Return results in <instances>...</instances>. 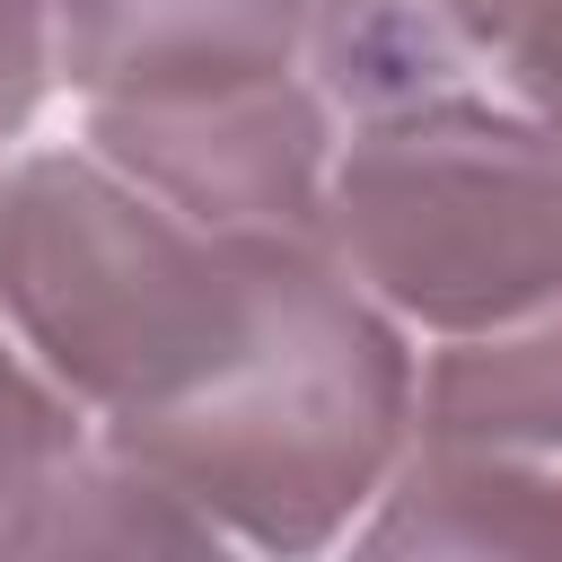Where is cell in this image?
Instances as JSON below:
<instances>
[{"instance_id":"3","label":"cell","mask_w":562,"mask_h":562,"mask_svg":"<svg viewBox=\"0 0 562 562\" xmlns=\"http://www.w3.org/2000/svg\"><path fill=\"white\" fill-rule=\"evenodd\" d=\"M325 246L395 325L492 334L562 290V132L492 97L369 114L334 149Z\"/></svg>"},{"instance_id":"10","label":"cell","mask_w":562,"mask_h":562,"mask_svg":"<svg viewBox=\"0 0 562 562\" xmlns=\"http://www.w3.org/2000/svg\"><path fill=\"white\" fill-rule=\"evenodd\" d=\"M501 105L536 114L544 132H562V0H536L509 61H501Z\"/></svg>"},{"instance_id":"5","label":"cell","mask_w":562,"mask_h":562,"mask_svg":"<svg viewBox=\"0 0 562 562\" xmlns=\"http://www.w3.org/2000/svg\"><path fill=\"white\" fill-rule=\"evenodd\" d=\"M536 0H316L307 70L334 114H404L439 97H492Z\"/></svg>"},{"instance_id":"6","label":"cell","mask_w":562,"mask_h":562,"mask_svg":"<svg viewBox=\"0 0 562 562\" xmlns=\"http://www.w3.org/2000/svg\"><path fill=\"white\" fill-rule=\"evenodd\" d=\"M386 509L360 544L378 553H562V474L527 465L518 448L422 439L395 457Z\"/></svg>"},{"instance_id":"8","label":"cell","mask_w":562,"mask_h":562,"mask_svg":"<svg viewBox=\"0 0 562 562\" xmlns=\"http://www.w3.org/2000/svg\"><path fill=\"white\" fill-rule=\"evenodd\" d=\"M88 439H97V422L53 386V369L18 342V325L0 307V553L26 544L35 501L79 465Z\"/></svg>"},{"instance_id":"9","label":"cell","mask_w":562,"mask_h":562,"mask_svg":"<svg viewBox=\"0 0 562 562\" xmlns=\"http://www.w3.org/2000/svg\"><path fill=\"white\" fill-rule=\"evenodd\" d=\"M53 79V0H0V140L44 105Z\"/></svg>"},{"instance_id":"1","label":"cell","mask_w":562,"mask_h":562,"mask_svg":"<svg viewBox=\"0 0 562 562\" xmlns=\"http://www.w3.org/2000/svg\"><path fill=\"white\" fill-rule=\"evenodd\" d=\"M299 237L325 228L193 220L105 149L0 167V307L105 439L184 413L246 351Z\"/></svg>"},{"instance_id":"7","label":"cell","mask_w":562,"mask_h":562,"mask_svg":"<svg viewBox=\"0 0 562 562\" xmlns=\"http://www.w3.org/2000/svg\"><path fill=\"white\" fill-rule=\"evenodd\" d=\"M413 430L465 448H562V290L492 334H457L413 369Z\"/></svg>"},{"instance_id":"4","label":"cell","mask_w":562,"mask_h":562,"mask_svg":"<svg viewBox=\"0 0 562 562\" xmlns=\"http://www.w3.org/2000/svg\"><path fill=\"white\" fill-rule=\"evenodd\" d=\"M316 0H53V70L88 114L202 105L307 70Z\"/></svg>"},{"instance_id":"2","label":"cell","mask_w":562,"mask_h":562,"mask_svg":"<svg viewBox=\"0 0 562 562\" xmlns=\"http://www.w3.org/2000/svg\"><path fill=\"white\" fill-rule=\"evenodd\" d=\"M413 369L404 325L342 272L325 237H299L246 351L184 413L114 448L167 474L220 536L307 553L386 492L413 439Z\"/></svg>"}]
</instances>
